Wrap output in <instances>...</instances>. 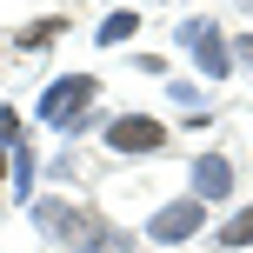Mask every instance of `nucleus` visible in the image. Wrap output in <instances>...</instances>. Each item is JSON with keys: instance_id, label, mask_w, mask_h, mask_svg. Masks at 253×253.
I'll return each instance as SVG.
<instances>
[{"instance_id": "1", "label": "nucleus", "mask_w": 253, "mask_h": 253, "mask_svg": "<svg viewBox=\"0 0 253 253\" xmlns=\"http://www.w3.org/2000/svg\"><path fill=\"white\" fill-rule=\"evenodd\" d=\"M34 220H40V233H53V240H67V247H80V253H133V240H126L120 227H107L100 213H87V207L47 200Z\"/></svg>"}, {"instance_id": "2", "label": "nucleus", "mask_w": 253, "mask_h": 253, "mask_svg": "<svg viewBox=\"0 0 253 253\" xmlns=\"http://www.w3.org/2000/svg\"><path fill=\"white\" fill-rule=\"evenodd\" d=\"M100 93V80L93 74H74V80H53L47 93H40V120L53 126H80V114H87V100Z\"/></svg>"}, {"instance_id": "3", "label": "nucleus", "mask_w": 253, "mask_h": 253, "mask_svg": "<svg viewBox=\"0 0 253 253\" xmlns=\"http://www.w3.org/2000/svg\"><path fill=\"white\" fill-rule=\"evenodd\" d=\"M107 147H114V153H160L167 147V126L153 114H120L114 126H107Z\"/></svg>"}, {"instance_id": "4", "label": "nucleus", "mask_w": 253, "mask_h": 253, "mask_svg": "<svg viewBox=\"0 0 253 253\" xmlns=\"http://www.w3.org/2000/svg\"><path fill=\"white\" fill-rule=\"evenodd\" d=\"M187 47L200 53V67H207V80H227V67H233V53H227V40H220V27H213V20H193V27H187Z\"/></svg>"}, {"instance_id": "5", "label": "nucleus", "mask_w": 253, "mask_h": 253, "mask_svg": "<svg viewBox=\"0 0 253 253\" xmlns=\"http://www.w3.org/2000/svg\"><path fill=\"white\" fill-rule=\"evenodd\" d=\"M233 193V160L227 153H200L193 160V200H227Z\"/></svg>"}, {"instance_id": "6", "label": "nucleus", "mask_w": 253, "mask_h": 253, "mask_svg": "<svg viewBox=\"0 0 253 253\" xmlns=\"http://www.w3.org/2000/svg\"><path fill=\"white\" fill-rule=\"evenodd\" d=\"M200 227V200H173V207H160V213H153V240H167V247H180L187 240V233Z\"/></svg>"}, {"instance_id": "7", "label": "nucleus", "mask_w": 253, "mask_h": 253, "mask_svg": "<svg viewBox=\"0 0 253 253\" xmlns=\"http://www.w3.org/2000/svg\"><path fill=\"white\" fill-rule=\"evenodd\" d=\"M220 247H253V207H240V213L220 227Z\"/></svg>"}, {"instance_id": "8", "label": "nucleus", "mask_w": 253, "mask_h": 253, "mask_svg": "<svg viewBox=\"0 0 253 253\" xmlns=\"http://www.w3.org/2000/svg\"><path fill=\"white\" fill-rule=\"evenodd\" d=\"M133 27H140V20H133L126 7H120V13H107V20H100V47H120V40L133 34Z\"/></svg>"}, {"instance_id": "9", "label": "nucleus", "mask_w": 253, "mask_h": 253, "mask_svg": "<svg viewBox=\"0 0 253 253\" xmlns=\"http://www.w3.org/2000/svg\"><path fill=\"white\" fill-rule=\"evenodd\" d=\"M53 34H60V20H53V13H47V20H34V27H27V34H20V47H47Z\"/></svg>"}, {"instance_id": "10", "label": "nucleus", "mask_w": 253, "mask_h": 253, "mask_svg": "<svg viewBox=\"0 0 253 253\" xmlns=\"http://www.w3.org/2000/svg\"><path fill=\"white\" fill-rule=\"evenodd\" d=\"M0 180H7V153H0Z\"/></svg>"}]
</instances>
